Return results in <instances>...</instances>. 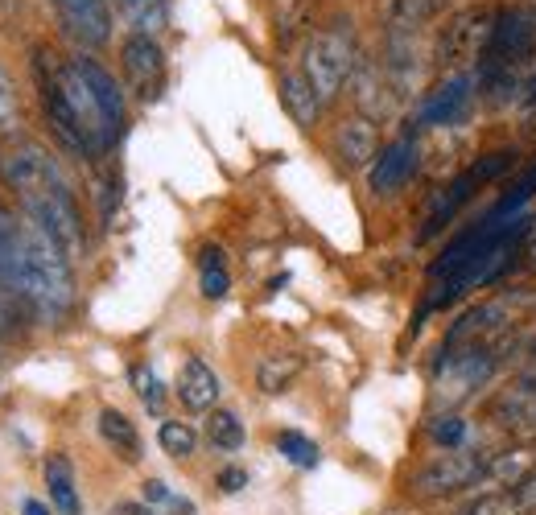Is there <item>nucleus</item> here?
Returning a JSON list of instances; mask_svg holds the SVG:
<instances>
[{"mask_svg":"<svg viewBox=\"0 0 536 515\" xmlns=\"http://www.w3.org/2000/svg\"><path fill=\"white\" fill-rule=\"evenodd\" d=\"M512 495H516V503H520V511L524 515H536V466L520 478V483L512 487Z\"/></svg>","mask_w":536,"mask_h":515,"instance_id":"obj_33","label":"nucleus"},{"mask_svg":"<svg viewBox=\"0 0 536 515\" xmlns=\"http://www.w3.org/2000/svg\"><path fill=\"white\" fill-rule=\"evenodd\" d=\"M62 33L79 50H99L112 42V0H50Z\"/></svg>","mask_w":536,"mask_h":515,"instance_id":"obj_12","label":"nucleus"},{"mask_svg":"<svg viewBox=\"0 0 536 515\" xmlns=\"http://www.w3.org/2000/svg\"><path fill=\"white\" fill-rule=\"evenodd\" d=\"M198 285H203V297H211V301L227 297V289H231V277H227V260H223V248L207 244L203 252H198Z\"/></svg>","mask_w":536,"mask_h":515,"instance_id":"obj_24","label":"nucleus"},{"mask_svg":"<svg viewBox=\"0 0 536 515\" xmlns=\"http://www.w3.org/2000/svg\"><path fill=\"white\" fill-rule=\"evenodd\" d=\"M536 194V161L524 169V174L504 190V194H499V202H495V215H516L520 211V206L528 202Z\"/></svg>","mask_w":536,"mask_h":515,"instance_id":"obj_27","label":"nucleus"},{"mask_svg":"<svg viewBox=\"0 0 536 515\" xmlns=\"http://www.w3.org/2000/svg\"><path fill=\"white\" fill-rule=\"evenodd\" d=\"M475 83H471V75H446L438 87H433L425 99H421V108H417V120L421 124H458V120H466V112H471V99H475V91H471Z\"/></svg>","mask_w":536,"mask_h":515,"instance_id":"obj_14","label":"nucleus"},{"mask_svg":"<svg viewBox=\"0 0 536 515\" xmlns=\"http://www.w3.org/2000/svg\"><path fill=\"white\" fill-rule=\"evenodd\" d=\"M132 384H137V396H141V404L149 408V412H157L161 408V400H165V392H161V380H157V371L153 367H132Z\"/></svg>","mask_w":536,"mask_h":515,"instance_id":"obj_32","label":"nucleus"},{"mask_svg":"<svg viewBox=\"0 0 536 515\" xmlns=\"http://www.w3.org/2000/svg\"><path fill=\"white\" fill-rule=\"evenodd\" d=\"M429 441L433 445H442V450H462V441H466V421L454 417V412H446V417H438L429 425Z\"/></svg>","mask_w":536,"mask_h":515,"instance_id":"obj_30","label":"nucleus"},{"mask_svg":"<svg viewBox=\"0 0 536 515\" xmlns=\"http://www.w3.org/2000/svg\"><path fill=\"white\" fill-rule=\"evenodd\" d=\"M433 5H442V9H446V5H450V0H433Z\"/></svg>","mask_w":536,"mask_h":515,"instance_id":"obj_40","label":"nucleus"},{"mask_svg":"<svg viewBox=\"0 0 536 515\" xmlns=\"http://www.w3.org/2000/svg\"><path fill=\"white\" fill-rule=\"evenodd\" d=\"M99 433H104V441L112 445V450H116L124 462H137V458H141V433H137V425L124 417V412H116V408H104V412H99Z\"/></svg>","mask_w":536,"mask_h":515,"instance_id":"obj_22","label":"nucleus"},{"mask_svg":"<svg viewBox=\"0 0 536 515\" xmlns=\"http://www.w3.org/2000/svg\"><path fill=\"white\" fill-rule=\"evenodd\" d=\"M421 165V141L417 136H400L388 149H380V157L372 161V190L376 194H396Z\"/></svg>","mask_w":536,"mask_h":515,"instance_id":"obj_16","label":"nucleus"},{"mask_svg":"<svg viewBox=\"0 0 536 515\" xmlns=\"http://www.w3.org/2000/svg\"><path fill=\"white\" fill-rule=\"evenodd\" d=\"M512 161H516V153H508V149L487 153V157H479L471 169H462L458 178H450L446 186L433 190L429 202H425V227H421V239L438 235V231L462 211V206L479 194V186H487V182H495V178H504L508 169H512Z\"/></svg>","mask_w":536,"mask_h":515,"instance_id":"obj_6","label":"nucleus"},{"mask_svg":"<svg viewBox=\"0 0 536 515\" xmlns=\"http://www.w3.org/2000/svg\"><path fill=\"white\" fill-rule=\"evenodd\" d=\"M334 153H339V161L347 169L372 165L380 157V128H376V120H367V116L343 120L339 132H334Z\"/></svg>","mask_w":536,"mask_h":515,"instance_id":"obj_17","label":"nucleus"},{"mask_svg":"<svg viewBox=\"0 0 536 515\" xmlns=\"http://www.w3.org/2000/svg\"><path fill=\"white\" fill-rule=\"evenodd\" d=\"M33 79H38L42 112L62 149H71L75 157H104L116 145L75 58H58L50 50H38L33 54Z\"/></svg>","mask_w":536,"mask_h":515,"instance_id":"obj_3","label":"nucleus"},{"mask_svg":"<svg viewBox=\"0 0 536 515\" xmlns=\"http://www.w3.org/2000/svg\"><path fill=\"white\" fill-rule=\"evenodd\" d=\"M491 21H495V13H491L487 5H466V9H458V13L438 29V38H433V62H438V71L462 75V66L479 62L483 50H487V38H491Z\"/></svg>","mask_w":536,"mask_h":515,"instance_id":"obj_7","label":"nucleus"},{"mask_svg":"<svg viewBox=\"0 0 536 515\" xmlns=\"http://www.w3.org/2000/svg\"><path fill=\"white\" fill-rule=\"evenodd\" d=\"M75 301L71 256L38 223L0 206V305L58 322Z\"/></svg>","mask_w":536,"mask_h":515,"instance_id":"obj_1","label":"nucleus"},{"mask_svg":"<svg viewBox=\"0 0 536 515\" xmlns=\"http://www.w3.org/2000/svg\"><path fill=\"white\" fill-rule=\"evenodd\" d=\"M46 487H50V503L62 511V515H79L83 503H79V491H75V470L62 454H50L46 458Z\"/></svg>","mask_w":536,"mask_h":515,"instance_id":"obj_21","label":"nucleus"},{"mask_svg":"<svg viewBox=\"0 0 536 515\" xmlns=\"http://www.w3.org/2000/svg\"><path fill=\"white\" fill-rule=\"evenodd\" d=\"M536 54V13L508 5L491 21V38L479 58V79L487 91H504L520 75V66Z\"/></svg>","mask_w":536,"mask_h":515,"instance_id":"obj_4","label":"nucleus"},{"mask_svg":"<svg viewBox=\"0 0 536 515\" xmlns=\"http://www.w3.org/2000/svg\"><path fill=\"white\" fill-rule=\"evenodd\" d=\"M524 256H528V272H536V239H532V248Z\"/></svg>","mask_w":536,"mask_h":515,"instance_id":"obj_39","label":"nucleus"},{"mask_svg":"<svg viewBox=\"0 0 536 515\" xmlns=\"http://www.w3.org/2000/svg\"><path fill=\"white\" fill-rule=\"evenodd\" d=\"M75 66L83 71V79H87V87H91V95H95V103H99V116H104V124H108V136L112 141H120V132H124V120H128V108H124V87L112 79V71H104L91 54H75Z\"/></svg>","mask_w":536,"mask_h":515,"instance_id":"obj_15","label":"nucleus"},{"mask_svg":"<svg viewBox=\"0 0 536 515\" xmlns=\"http://www.w3.org/2000/svg\"><path fill=\"white\" fill-rule=\"evenodd\" d=\"M487 421L520 441H536V371H520L487 400Z\"/></svg>","mask_w":536,"mask_h":515,"instance_id":"obj_10","label":"nucleus"},{"mask_svg":"<svg viewBox=\"0 0 536 515\" xmlns=\"http://www.w3.org/2000/svg\"><path fill=\"white\" fill-rule=\"evenodd\" d=\"M157 441H161V450L170 454V458H190L198 450V433L186 421H165L157 429Z\"/></svg>","mask_w":536,"mask_h":515,"instance_id":"obj_26","label":"nucleus"},{"mask_svg":"<svg viewBox=\"0 0 536 515\" xmlns=\"http://www.w3.org/2000/svg\"><path fill=\"white\" fill-rule=\"evenodd\" d=\"M491 454L487 450H446L433 462H425L413 474V491L425 499H442V495H458V491H471L483 483Z\"/></svg>","mask_w":536,"mask_h":515,"instance_id":"obj_9","label":"nucleus"},{"mask_svg":"<svg viewBox=\"0 0 536 515\" xmlns=\"http://www.w3.org/2000/svg\"><path fill=\"white\" fill-rule=\"evenodd\" d=\"M277 450L293 462V466H301V470H310V466H318V445L310 441V437H301V433H281L277 437Z\"/></svg>","mask_w":536,"mask_h":515,"instance_id":"obj_29","label":"nucleus"},{"mask_svg":"<svg viewBox=\"0 0 536 515\" xmlns=\"http://www.w3.org/2000/svg\"><path fill=\"white\" fill-rule=\"evenodd\" d=\"M207 437H211L215 450H240V445H244V425H240L236 412L215 408L211 421H207Z\"/></svg>","mask_w":536,"mask_h":515,"instance_id":"obj_25","label":"nucleus"},{"mask_svg":"<svg viewBox=\"0 0 536 515\" xmlns=\"http://www.w3.org/2000/svg\"><path fill=\"white\" fill-rule=\"evenodd\" d=\"M219 487H223L227 495H236V491H244V487H248V474H244L240 466H227V470L219 474Z\"/></svg>","mask_w":536,"mask_h":515,"instance_id":"obj_34","label":"nucleus"},{"mask_svg":"<svg viewBox=\"0 0 536 515\" xmlns=\"http://www.w3.org/2000/svg\"><path fill=\"white\" fill-rule=\"evenodd\" d=\"M281 103H285V112H289L301 128H314V124H318V112L326 108V103L318 99V91L310 87V79L301 75V71L281 75Z\"/></svg>","mask_w":536,"mask_h":515,"instance_id":"obj_19","label":"nucleus"},{"mask_svg":"<svg viewBox=\"0 0 536 515\" xmlns=\"http://www.w3.org/2000/svg\"><path fill=\"white\" fill-rule=\"evenodd\" d=\"M458 515H524V511H520L512 487H504V491H487V495H479L475 503H466Z\"/></svg>","mask_w":536,"mask_h":515,"instance_id":"obj_28","label":"nucleus"},{"mask_svg":"<svg viewBox=\"0 0 536 515\" xmlns=\"http://www.w3.org/2000/svg\"><path fill=\"white\" fill-rule=\"evenodd\" d=\"M112 515H157V511L141 507V503H120V507H112Z\"/></svg>","mask_w":536,"mask_h":515,"instance_id":"obj_36","label":"nucleus"},{"mask_svg":"<svg viewBox=\"0 0 536 515\" xmlns=\"http://www.w3.org/2000/svg\"><path fill=\"white\" fill-rule=\"evenodd\" d=\"M120 66H124L128 87L137 91L141 99H157L161 95L165 50L157 46V38H149V33H128L124 46H120Z\"/></svg>","mask_w":536,"mask_h":515,"instance_id":"obj_13","label":"nucleus"},{"mask_svg":"<svg viewBox=\"0 0 536 515\" xmlns=\"http://www.w3.org/2000/svg\"><path fill=\"white\" fill-rule=\"evenodd\" d=\"M21 124V103H17V87L0 66V132H13Z\"/></svg>","mask_w":536,"mask_h":515,"instance_id":"obj_31","label":"nucleus"},{"mask_svg":"<svg viewBox=\"0 0 536 515\" xmlns=\"http://www.w3.org/2000/svg\"><path fill=\"white\" fill-rule=\"evenodd\" d=\"M112 5L132 33H149V38H157L170 21V0H112Z\"/></svg>","mask_w":536,"mask_h":515,"instance_id":"obj_20","label":"nucleus"},{"mask_svg":"<svg viewBox=\"0 0 536 515\" xmlns=\"http://www.w3.org/2000/svg\"><path fill=\"white\" fill-rule=\"evenodd\" d=\"M21 515H50V507H46V503H38V499H25Z\"/></svg>","mask_w":536,"mask_h":515,"instance_id":"obj_37","label":"nucleus"},{"mask_svg":"<svg viewBox=\"0 0 536 515\" xmlns=\"http://www.w3.org/2000/svg\"><path fill=\"white\" fill-rule=\"evenodd\" d=\"M178 495L170 491V487H165L161 483V478H149V483H145V503H165V507H170Z\"/></svg>","mask_w":536,"mask_h":515,"instance_id":"obj_35","label":"nucleus"},{"mask_svg":"<svg viewBox=\"0 0 536 515\" xmlns=\"http://www.w3.org/2000/svg\"><path fill=\"white\" fill-rule=\"evenodd\" d=\"M0 174L17 190L29 223H38L46 235H54L66 248V256L83 252V215H79L75 190L42 145L21 141L17 149H9L0 157Z\"/></svg>","mask_w":536,"mask_h":515,"instance_id":"obj_2","label":"nucleus"},{"mask_svg":"<svg viewBox=\"0 0 536 515\" xmlns=\"http://www.w3.org/2000/svg\"><path fill=\"white\" fill-rule=\"evenodd\" d=\"M355 66H359V46H355V33L347 21L318 29L306 42V50H301V75L310 79V87L318 91L322 103H330L351 83Z\"/></svg>","mask_w":536,"mask_h":515,"instance_id":"obj_5","label":"nucleus"},{"mask_svg":"<svg viewBox=\"0 0 536 515\" xmlns=\"http://www.w3.org/2000/svg\"><path fill=\"white\" fill-rule=\"evenodd\" d=\"M178 400L190 412H211L219 400V375L203 359H186L178 371Z\"/></svg>","mask_w":536,"mask_h":515,"instance_id":"obj_18","label":"nucleus"},{"mask_svg":"<svg viewBox=\"0 0 536 515\" xmlns=\"http://www.w3.org/2000/svg\"><path fill=\"white\" fill-rule=\"evenodd\" d=\"M504 359V342H475V347H442L438 359V392L442 400H471L495 375Z\"/></svg>","mask_w":536,"mask_h":515,"instance_id":"obj_8","label":"nucleus"},{"mask_svg":"<svg viewBox=\"0 0 536 515\" xmlns=\"http://www.w3.org/2000/svg\"><path fill=\"white\" fill-rule=\"evenodd\" d=\"M297 371H301V355H297V351L264 355L260 367H256V384H260V392L277 396V392H285V388L297 380Z\"/></svg>","mask_w":536,"mask_h":515,"instance_id":"obj_23","label":"nucleus"},{"mask_svg":"<svg viewBox=\"0 0 536 515\" xmlns=\"http://www.w3.org/2000/svg\"><path fill=\"white\" fill-rule=\"evenodd\" d=\"M516 309L520 297H491L475 309H466L462 318H454L450 334H446V347H475V342H504V334L516 322Z\"/></svg>","mask_w":536,"mask_h":515,"instance_id":"obj_11","label":"nucleus"},{"mask_svg":"<svg viewBox=\"0 0 536 515\" xmlns=\"http://www.w3.org/2000/svg\"><path fill=\"white\" fill-rule=\"evenodd\" d=\"M524 355H528V363H532L528 371H536V338H532V342H524Z\"/></svg>","mask_w":536,"mask_h":515,"instance_id":"obj_38","label":"nucleus"}]
</instances>
